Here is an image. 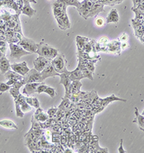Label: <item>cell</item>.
<instances>
[{"label":"cell","mask_w":144,"mask_h":153,"mask_svg":"<svg viewBox=\"0 0 144 153\" xmlns=\"http://www.w3.org/2000/svg\"><path fill=\"white\" fill-rule=\"evenodd\" d=\"M79 15L85 19L97 16L99 12H104V4L96 2L94 0H84L80 2V6L76 9Z\"/></svg>","instance_id":"1"},{"label":"cell","mask_w":144,"mask_h":153,"mask_svg":"<svg viewBox=\"0 0 144 153\" xmlns=\"http://www.w3.org/2000/svg\"><path fill=\"white\" fill-rule=\"evenodd\" d=\"M36 53H38L39 56L44 57V58H47V59H48L51 61V60H53L58 56L59 52H58V51L57 49L54 48L52 46H50L47 43H46L43 41V40L38 44Z\"/></svg>","instance_id":"2"},{"label":"cell","mask_w":144,"mask_h":153,"mask_svg":"<svg viewBox=\"0 0 144 153\" xmlns=\"http://www.w3.org/2000/svg\"><path fill=\"white\" fill-rule=\"evenodd\" d=\"M67 60L66 59L63 53H58V55L53 60H51V64L54 68L55 71L59 74L67 73L68 70L66 68Z\"/></svg>","instance_id":"3"},{"label":"cell","mask_w":144,"mask_h":153,"mask_svg":"<svg viewBox=\"0 0 144 153\" xmlns=\"http://www.w3.org/2000/svg\"><path fill=\"white\" fill-rule=\"evenodd\" d=\"M18 45H20L23 49L25 50L28 52L31 53H36L38 44H37L34 40L24 37L22 35L20 40L18 42Z\"/></svg>","instance_id":"4"},{"label":"cell","mask_w":144,"mask_h":153,"mask_svg":"<svg viewBox=\"0 0 144 153\" xmlns=\"http://www.w3.org/2000/svg\"><path fill=\"white\" fill-rule=\"evenodd\" d=\"M23 81L26 83H43V80L42 79L40 72L35 70V68L31 69L27 74L23 76Z\"/></svg>","instance_id":"5"},{"label":"cell","mask_w":144,"mask_h":153,"mask_svg":"<svg viewBox=\"0 0 144 153\" xmlns=\"http://www.w3.org/2000/svg\"><path fill=\"white\" fill-rule=\"evenodd\" d=\"M10 45V57L12 58H17V59H19L20 58H22V56H27V55L32 54L31 53L28 52L25 50H24L21 47L20 45L18 44L15 43H9Z\"/></svg>","instance_id":"6"},{"label":"cell","mask_w":144,"mask_h":153,"mask_svg":"<svg viewBox=\"0 0 144 153\" xmlns=\"http://www.w3.org/2000/svg\"><path fill=\"white\" fill-rule=\"evenodd\" d=\"M84 65V59L79 57V64H78V66L75 70L72 71H68L67 74H68L69 79H71V81H75V80H80L84 79L83 76L82 74V68Z\"/></svg>","instance_id":"7"},{"label":"cell","mask_w":144,"mask_h":153,"mask_svg":"<svg viewBox=\"0 0 144 153\" xmlns=\"http://www.w3.org/2000/svg\"><path fill=\"white\" fill-rule=\"evenodd\" d=\"M60 84L63 85L65 88V98H69L71 95V89H72V81L69 79V76L67 73H63L59 75Z\"/></svg>","instance_id":"8"},{"label":"cell","mask_w":144,"mask_h":153,"mask_svg":"<svg viewBox=\"0 0 144 153\" xmlns=\"http://www.w3.org/2000/svg\"><path fill=\"white\" fill-rule=\"evenodd\" d=\"M66 5L61 0H56L53 4V12L55 18L66 12Z\"/></svg>","instance_id":"9"},{"label":"cell","mask_w":144,"mask_h":153,"mask_svg":"<svg viewBox=\"0 0 144 153\" xmlns=\"http://www.w3.org/2000/svg\"><path fill=\"white\" fill-rule=\"evenodd\" d=\"M106 52L115 55H120L121 53V42L119 40H113L107 45Z\"/></svg>","instance_id":"10"},{"label":"cell","mask_w":144,"mask_h":153,"mask_svg":"<svg viewBox=\"0 0 144 153\" xmlns=\"http://www.w3.org/2000/svg\"><path fill=\"white\" fill-rule=\"evenodd\" d=\"M11 69L15 72L21 75V76H24L25 75L27 74L31 69L28 67L27 63L25 61L22 62V63H13L11 65Z\"/></svg>","instance_id":"11"},{"label":"cell","mask_w":144,"mask_h":153,"mask_svg":"<svg viewBox=\"0 0 144 153\" xmlns=\"http://www.w3.org/2000/svg\"><path fill=\"white\" fill-rule=\"evenodd\" d=\"M40 74H41L42 79L43 80V81H45L46 79L49 77H54V76H59V74L57 73L56 71H55L54 68L52 65L51 63H50L46 65L45 68L41 72H40Z\"/></svg>","instance_id":"12"},{"label":"cell","mask_w":144,"mask_h":153,"mask_svg":"<svg viewBox=\"0 0 144 153\" xmlns=\"http://www.w3.org/2000/svg\"><path fill=\"white\" fill-rule=\"evenodd\" d=\"M56 19L58 22V27L62 30H65L67 29H69L71 27V23L69 21V19L67 15L66 12L63 15L59 16V17H56Z\"/></svg>","instance_id":"13"},{"label":"cell","mask_w":144,"mask_h":153,"mask_svg":"<svg viewBox=\"0 0 144 153\" xmlns=\"http://www.w3.org/2000/svg\"><path fill=\"white\" fill-rule=\"evenodd\" d=\"M50 63H51V60L44 58V57L39 56L34 60V68L38 72H41L46 67V65Z\"/></svg>","instance_id":"14"},{"label":"cell","mask_w":144,"mask_h":153,"mask_svg":"<svg viewBox=\"0 0 144 153\" xmlns=\"http://www.w3.org/2000/svg\"><path fill=\"white\" fill-rule=\"evenodd\" d=\"M41 83H28L25 85L22 94L27 97H30L32 94L37 93V88Z\"/></svg>","instance_id":"15"},{"label":"cell","mask_w":144,"mask_h":153,"mask_svg":"<svg viewBox=\"0 0 144 153\" xmlns=\"http://www.w3.org/2000/svg\"><path fill=\"white\" fill-rule=\"evenodd\" d=\"M123 101V102H126L125 99H122L121 98H118L117 97H115L114 94H113L112 96H110L109 97L104 98V99H102V105H101V111H103L104 109V108L106 106H108V104L110 103H111L112 101Z\"/></svg>","instance_id":"16"},{"label":"cell","mask_w":144,"mask_h":153,"mask_svg":"<svg viewBox=\"0 0 144 153\" xmlns=\"http://www.w3.org/2000/svg\"><path fill=\"white\" fill-rule=\"evenodd\" d=\"M135 115H136V118L133 121V123H136L138 125V127L141 131L144 132V115L140 114L138 111V108H135Z\"/></svg>","instance_id":"17"},{"label":"cell","mask_w":144,"mask_h":153,"mask_svg":"<svg viewBox=\"0 0 144 153\" xmlns=\"http://www.w3.org/2000/svg\"><path fill=\"white\" fill-rule=\"evenodd\" d=\"M119 19H120V17H119L118 10L116 9H113L112 10H110L107 17L106 22L107 24H109V23H115L116 24L119 22Z\"/></svg>","instance_id":"18"},{"label":"cell","mask_w":144,"mask_h":153,"mask_svg":"<svg viewBox=\"0 0 144 153\" xmlns=\"http://www.w3.org/2000/svg\"><path fill=\"white\" fill-rule=\"evenodd\" d=\"M10 66L11 65L10 63V60L4 56V55L0 56V71L1 74H4L5 73L7 72L11 68Z\"/></svg>","instance_id":"19"},{"label":"cell","mask_w":144,"mask_h":153,"mask_svg":"<svg viewBox=\"0 0 144 153\" xmlns=\"http://www.w3.org/2000/svg\"><path fill=\"white\" fill-rule=\"evenodd\" d=\"M33 117L40 122H45L46 121H47L49 119L48 114L44 113L40 107L36 108V111H35L34 115H33Z\"/></svg>","instance_id":"20"},{"label":"cell","mask_w":144,"mask_h":153,"mask_svg":"<svg viewBox=\"0 0 144 153\" xmlns=\"http://www.w3.org/2000/svg\"><path fill=\"white\" fill-rule=\"evenodd\" d=\"M31 3H26V4H24V6L21 10V14H23V15H25L30 17V18H32V17L34 16L35 14H36V11L34 10V9L32 8L31 6Z\"/></svg>","instance_id":"21"},{"label":"cell","mask_w":144,"mask_h":153,"mask_svg":"<svg viewBox=\"0 0 144 153\" xmlns=\"http://www.w3.org/2000/svg\"><path fill=\"white\" fill-rule=\"evenodd\" d=\"M109 42L108 39L105 37H102L99 40L98 42H97L95 45V48L97 51H103V52H106L107 45Z\"/></svg>","instance_id":"22"},{"label":"cell","mask_w":144,"mask_h":153,"mask_svg":"<svg viewBox=\"0 0 144 153\" xmlns=\"http://www.w3.org/2000/svg\"><path fill=\"white\" fill-rule=\"evenodd\" d=\"M76 45H77L78 51H83L84 48L86 45V44L90 41V39L87 38V37H81V36H77L76 37Z\"/></svg>","instance_id":"23"},{"label":"cell","mask_w":144,"mask_h":153,"mask_svg":"<svg viewBox=\"0 0 144 153\" xmlns=\"http://www.w3.org/2000/svg\"><path fill=\"white\" fill-rule=\"evenodd\" d=\"M3 6H5L7 7L15 10L16 14H17V15L21 14L15 0H3Z\"/></svg>","instance_id":"24"},{"label":"cell","mask_w":144,"mask_h":153,"mask_svg":"<svg viewBox=\"0 0 144 153\" xmlns=\"http://www.w3.org/2000/svg\"><path fill=\"white\" fill-rule=\"evenodd\" d=\"M5 79L7 80H15V81H21L23 79V76L13 71L9 70L4 74Z\"/></svg>","instance_id":"25"},{"label":"cell","mask_w":144,"mask_h":153,"mask_svg":"<svg viewBox=\"0 0 144 153\" xmlns=\"http://www.w3.org/2000/svg\"><path fill=\"white\" fill-rule=\"evenodd\" d=\"M0 126L6 128V129H17V124L14 123L11 120H4L0 121Z\"/></svg>","instance_id":"26"},{"label":"cell","mask_w":144,"mask_h":153,"mask_svg":"<svg viewBox=\"0 0 144 153\" xmlns=\"http://www.w3.org/2000/svg\"><path fill=\"white\" fill-rule=\"evenodd\" d=\"M82 86V83L80 82L79 80L73 81L72 83V89H71V94H77L81 91V87Z\"/></svg>","instance_id":"27"},{"label":"cell","mask_w":144,"mask_h":153,"mask_svg":"<svg viewBox=\"0 0 144 153\" xmlns=\"http://www.w3.org/2000/svg\"><path fill=\"white\" fill-rule=\"evenodd\" d=\"M124 0H99L98 2L102 3L104 5H109V6H114L115 4H120Z\"/></svg>","instance_id":"28"},{"label":"cell","mask_w":144,"mask_h":153,"mask_svg":"<svg viewBox=\"0 0 144 153\" xmlns=\"http://www.w3.org/2000/svg\"><path fill=\"white\" fill-rule=\"evenodd\" d=\"M82 74L84 78H87V79H90L91 81H93L94 80L93 73L89 70L85 66V65H84V67L82 68Z\"/></svg>","instance_id":"29"},{"label":"cell","mask_w":144,"mask_h":153,"mask_svg":"<svg viewBox=\"0 0 144 153\" xmlns=\"http://www.w3.org/2000/svg\"><path fill=\"white\" fill-rule=\"evenodd\" d=\"M61 1L64 2V4L66 5V7L73 6L75 7L76 9L79 7L80 2H81V1H78V0H61Z\"/></svg>","instance_id":"30"},{"label":"cell","mask_w":144,"mask_h":153,"mask_svg":"<svg viewBox=\"0 0 144 153\" xmlns=\"http://www.w3.org/2000/svg\"><path fill=\"white\" fill-rule=\"evenodd\" d=\"M61 133L56 132V131H53L52 137H51V140L53 143L55 144H60L61 141Z\"/></svg>","instance_id":"31"},{"label":"cell","mask_w":144,"mask_h":153,"mask_svg":"<svg viewBox=\"0 0 144 153\" xmlns=\"http://www.w3.org/2000/svg\"><path fill=\"white\" fill-rule=\"evenodd\" d=\"M20 107L23 113H27V112L31 111V110L33 109V107H32L31 105L28 104V103L26 102V101H25V102H23L22 104L20 105Z\"/></svg>","instance_id":"32"},{"label":"cell","mask_w":144,"mask_h":153,"mask_svg":"<svg viewBox=\"0 0 144 153\" xmlns=\"http://www.w3.org/2000/svg\"><path fill=\"white\" fill-rule=\"evenodd\" d=\"M10 91V93L11 95L14 98V100H16V99H18L19 96L20 95V93H19V89H17V88H14V87H11L10 89L9 90Z\"/></svg>","instance_id":"33"},{"label":"cell","mask_w":144,"mask_h":153,"mask_svg":"<svg viewBox=\"0 0 144 153\" xmlns=\"http://www.w3.org/2000/svg\"><path fill=\"white\" fill-rule=\"evenodd\" d=\"M15 111H16V116L20 117V118H22L24 117L25 113H23L22 109H21L20 104L17 102H15Z\"/></svg>","instance_id":"34"},{"label":"cell","mask_w":144,"mask_h":153,"mask_svg":"<svg viewBox=\"0 0 144 153\" xmlns=\"http://www.w3.org/2000/svg\"><path fill=\"white\" fill-rule=\"evenodd\" d=\"M58 108H56V107H51V108H49L48 110L47 114L48 115L49 118H54V117L56 116L57 111H58Z\"/></svg>","instance_id":"35"},{"label":"cell","mask_w":144,"mask_h":153,"mask_svg":"<svg viewBox=\"0 0 144 153\" xmlns=\"http://www.w3.org/2000/svg\"><path fill=\"white\" fill-rule=\"evenodd\" d=\"M44 93L47 94L48 95H49L50 97H51V98H54L55 95H56V91H55L54 88H52V87L48 86Z\"/></svg>","instance_id":"36"},{"label":"cell","mask_w":144,"mask_h":153,"mask_svg":"<svg viewBox=\"0 0 144 153\" xmlns=\"http://www.w3.org/2000/svg\"><path fill=\"white\" fill-rule=\"evenodd\" d=\"M11 88V86H10L7 83L0 82V92H5L7 91H9Z\"/></svg>","instance_id":"37"},{"label":"cell","mask_w":144,"mask_h":153,"mask_svg":"<svg viewBox=\"0 0 144 153\" xmlns=\"http://www.w3.org/2000/svg\"><path fill=\"white\" fill-rule=\"evenodd\" d=\"M47 87H48V86H46V84H44V83H41L38 86V88H37V93H38V94H40L41 93H44L46 89L47 88Z\"/></svg>","instance_id":"38"},{"label":"cell","mask_w":144,"mask_h":153,"mask_svg":"<svg viewBox=\"0 0 144 153\" xmlns=\"http://www.w3.org/2000/svg\"><path fill=\"white\" fill-rule=\"evenodd\" d=\"M24 85H25V83L24 82V81H23V80H21V81H16V82L14 83L13 85H12V87H14V88H17V89H20L21 87H22V86H24Z\"/></svg>","instance_id":"39"},{"label":"cell","mask_w":144,"mask_h":153,"mask_svg":"<svg viewBox=\"0 0 144 153\" xmlns=\"http://www.w3.org/2000/svg\"><path fill=\"white\" fill-rule=\"evenodd\" d=\"M67 141H68V136H66V134H61L60 144H61L63 147H66L67 144Z\"/></svg>","instance_id":"40"},{"label":"cell","mask_w":144,"mask_h":153,"mask_svg":"<svg viewBox=\"0 0 144 153\" xmlns=\"http://www.w3.org/2000/svg\"><path fill=\"white\" fill-rule=\"evenodd\" d=\"M98 142H99L98 137H97V135H92L91 139H90V143H89V145H92Z\"/></svg>","instance_id":"41"},{"label":"cell","mask_w":144,"mask_h":153,"mask_svg":"<svg viewBox=\"0 0 144 153\" xmlns=\"http://www.w3.org/2000/svg\"><path fill=\"white\" fill-rule=\"evenodd\" d=\"M95 23H96V25H97V26L102 27L104 25V19H103V18H102V17H99V18H97V19H96Z\"/></svg>","instance_id":"42"},{"label":"cell","mask_w":144,"mask_h":153,"mask_svg":"<svg viewBox=\"0 0 144 153\" xmlns=\"http://www.w3.org/2000/svg\"><path fill=\"white\" fill-rule=\"evenodd\" d=\"M33 107L35 108H40V103H39L38 99L37 98H33Z\"/></svg>","instance_id":"43"},{"label":"cell","mask_w":144,"mask_h":153,"mask_svg":"<svg viewBox=\"0 0 144 153\" xmlns=\"http://www.w3.org/2000/svg\"><path fill=\"white\" fill-rule=\"evenodd\" d=\"M128 40V36L126 33L122 34V35L120 37V40L122 42H127V40Z\"/></svg>","instance_id":"44"},{"label":"cell","mask_w":144,"mask_h":153,"mask_svg":"<svg viewBox=\"0 0 144 153\" xmlns=\"http://www.w3.org/2000/svg\"><path fill=\"white\" fill-rule=\"evenodd\" d=\"M122 142H123V140H120V147H118V152H119V153H125V152H126L124 150L123 147H122Z\"/></svg>","instance_id":"45"},{"label":"cell","mask_w":144,"mask_h":153,"mask_svg":"<svg viewBox=\"0 0 144 153\" xmlns=\"http://www.w3.org/2000/svg\"><path fill=\"white\" fill-rule=\"evenodd\" d=\"M133 3V8H136L139 6L140 1L141 0H132Z\"/></svg>","instance_id":"46"},{"label":"cell","mask_w":144,"mask_h":153,"mask_svg":"<svg viewBox=\"0 0 144 153\" xmlns=\"http://www.w3.org/2000/svg\"><path fill=\"white\" fill-rule=\"evenodd\" d=\"M128 48V44L127 43V42H122L121 43V50H125Z\"/></svg>","instance_id":"47"},{"label":"cell","mask_w":144,"mask_h":153,"mask_svg":"<svg viewBox=\"0 0 144 153\" xmlns=\"http://www.w3.org/2000/svg\"><path fill=\"white\" fill-rule=\"evenodd\" d=\"M16 81H15V80H8V81L7 82V84L12 87V85H13L14 83L16 82Z\"/></svg>","instance_id":"48"},{"label":"cell","mask_w":144,"mask_h":153,"mask_svg":"<svg viewBox=\"0 0 144 153\" xmlns=\"http://www.w3.org/2000/svg\"><path fill=\"white\" fill-rule=\"evenodd\" d=\"M23 1H24V4H26V3H31V2L34 3V4H36L37 3V1H35V0H23Z\"/></svg>","instance_id":"49"},{"label":"cell","mask_w":144,"mask_h":153,"mask_svg":"<svg viewBox=\"0 0 144 153\" xmlns=\"http://www.w3.org/2000/svg\"><path fill=\"white\" fill-rule=\"evenodd\" d=\"M3 6V0H0V7Z\"/></svg>","instance_id":"50"},{"label":"cell","mask_w":144,"mask_h":153,"mask_svg":"<svg viewBox=\"0 0 144 153\" xmlns=\"http://www.w3.org/2000/svg\"><path fill=\"white\" fill-rule=\"evenodd\" d=\"M142 114V115H144V110H143V111L142 112V114Z\"/></svg>","instance_id":"51"}]
</instances>
